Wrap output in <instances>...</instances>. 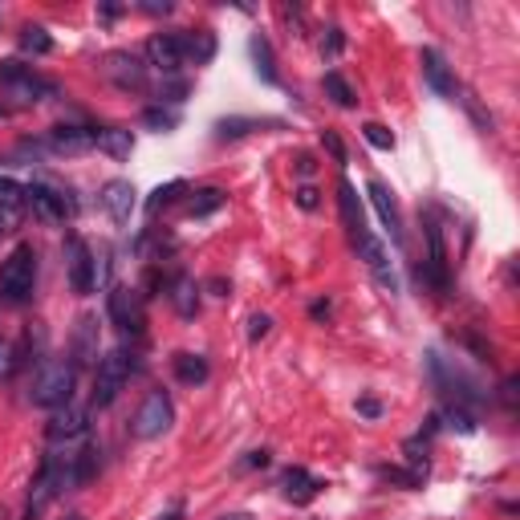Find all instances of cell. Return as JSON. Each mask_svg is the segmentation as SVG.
Returning a JSON list of instances; mask_svg holds the SVG:
<instances>
[{
    "mask_svg": "<svg viewBox=\"0 0 520 520\" xmlns=\"http://www.w3.org/2000/svg\"><path fill=\"white\" fill-rule=\"evenodd\" d=\"M85 431H90V407H77V402L57 407L49 415V423H45V439H49V444H74Z\"/></svg>",
    "mask_w": 520,
    "mask_h": 520,
    "instance_id": "obj_10",
    "label": "cell"
},
{
    "mask_svg": "<svg viewBox=\"0 0 520 520\" xmlns=\"http://www.w3.org/2000/svg\"><path fill=\"white\" fill-rule=\"evenodd\" d=\"M419 66H423V77H427V85H431L436 94L452 98L455 90H460V85H455L452 66H447V57L439 49H423V53H419Z\"/></svg>",
    "mask_w": 520,
    "mask_h": 520,
    "instance_id": "obj_18",
    "label": "cell"
},
{
    "mask_svg": "<svg viewBox=\"0 0 520 520\" xmlns=\"http://www.w3.org/2000/svg\"><path fill=\"white\" fill-rule=\"evenodd\" d=\"M338 212H341V224L350 228V236H358V232H366V216H362V199L358 191H354L350 180L338 183Z\"/></svg>",
    "mask_w": 520,
    "mask_h": 520,
    "instance_id": "obj_20",
    "label": "cell"
},
{
    "mask_svg": "<svg viewBox=\"0 0 520 520\" xmlns=\"http://www.w3.org/2000/svg\"><path fill=\"white\" fill-rule=\"evenodd\" d=\"M98 151H106L110 159H130V151H135V135L130 130H122V127H106V130H98Z\"/></svg>",
    "mask_w": 520,
    "mask_h": 520,
    "instance_id": "obj_25",
    "label": "cell"
},
{
    "mask_svg": "<svg viewBox=\"0 0 520 520\" xmlns=\"http://www.w3.org/2000/svg\"><path fill=\"white\" fill-rule=\"evenodd\" d=\"M37 285V252L29 244H17L0 260V297L9 305H25Z\"/></svg>",
    "mask_w": 520,
    "mask_h": 520,
    "instance_id": "obj_3",
    "label": "cell"
},
{
    "mask_svg": "<svg viewBox=\"0 0 520 520\" xmlns=\"http://www.w3.org/2000/svg\"><path fill=\"white\" fill-rule=\"evenodd\" d=\"M0 520H9V512H4V508H0Z\"/></svg>",
    "mask_w": 520,
    "mask_h": 520,
    "instance_id": "obj_51",
    "label": "cell"
},
{
    "mask_svg": "<svg viewBox=\"0 0 520 520\" xmlns=\"http://www.w3.org/2000/svg\"><path fill=\"white\" fill-rule=\"evenodd\" d=\"M74 391H77V366L66 358H45L37 366L33 383H29V402L33 407H45V410H57L66 402H74Z\"/></svg>",
    "mask_w": 520,
    "mask_h": 520,
    "instance_id": "obj_2",
    "label": "cell"
},
{
    "mask_svg": "<svg viewBox=\"0 0 520 520\" xmlns=\"http://www.w3.org/2000/svg\"><path fill=\"white\" fill-rule=\"evenodd\" d=\"M98 317H77L74 338H69V362L74 366H98Z\"/></svg>",
    "mask_w": 520,
    "mask_h": 520,
    "instance_id": "obj_13",
    "label": "cell"
},
{
    "mask_svg": "<svg viewBox=\"0 0 520 520\" xmlns=\"http://www.w3.org/2000/svg\"><path fill=\"white\" fill-rule=\"evenodd\" d=\"M25 212H33L41 224H61L69 212H74V204L66 199V191L49 188V183H29L25 188Z\"/></svg>",
    "mask_w": 520,
    "mask_h": 520,
    "instance_id": "obj_9",
    "label": "cell"
},
{
    "mask_svg": "<svg viewBox=\"0 0 520 520\" xmlns=\"http://www.w3.org/2000/svg\"><path fill=\"white\" fill-rule=\"evenodd\" d=\"M154 520H183V500H175L167 512H159V516H154Z\"/></svg>",
    "mask_w": 520,
    "mask_h": 520,
    "instance_id": "obj_46",
    "label": "cell"
},
{
    "mask_svg": "<svg viewBox=\"0 0 520 520\" xmlns=\"http://www.w3.org/2000/svg\"><path fill=\"white\" fill-rule=\"evenodd\" d=\"M252 61H256V74L265 77L269 85L281 82V74H277V66H273V45H269V37H252Z\"/></svg>",
    "mask_w": 520,
    "mask_h": 520,
    "instance_id": "obj_28",
    "label": "cell"
},
{
    "mask_svg": "<svg viewBox=\"0 0 520 520\" xmlns=\"http://www.w3.org/2000/svg\"><path fill=\"white\" fill-rule=\"evenodd\" d=\"M269 330H273V317H269V313H252V322H248V338L260 341Z\"/></svg>",
    "mask_w": 520,
    "mask_h": 520,
    "instance_id": "obj_38",
    "label": "cell"
},
{
    "mask_svg": "<svg viewBox=\"0 0 520 520\" xmlns=\"http://www.w3.org/2000/svg\"><path fill=\"white\" fill-rule=\"evenodd\" d=\"M183 191H188V183H183V180H171V183H163V188H154V191H151V199H146V212L159 216L163 207H171L175 199L183 196Z\"/></svg>",
    "mask_w": 520,
    "mask_h": 520,
    "instance_id": "obj_29",
    "label": "cell"
},
{
    "mask_svg": "<svg viewBox=\"0 0 520 520\" xmlns=\"http://www.w3.org/2000/svg\"><path fill=\"white\" fill-rule=\"evenodd\" d=\"M516 386H520V378H504V386H500V402H504V407H516Z\"/></svg>",
    "mask_w": 520,
    "mask_h": 520,
    "instance_id": "obj_42",
    "label": "cell"
},
{
    "mask_svg": "<svg viewBox=\"0 0 520 520\" xmlns=\"http://www.w3.org/2000/svg\"><path fill=\"white\" fill-rule=\"evenodd\" d=\"M378 476L391 480V484H402V488H419V484H423V476H415V472H402V468H378Z\"/></svg>",
    "mask_w": 520,
    "mask_h": 520,
    "instance_id": "obj_37",
    "label": "cell"
},
{
    "mask_svg": "<svg viewBox=\"0 0 520 520\" xmlns=\"http://www.w3.org/2000/svg\"><path fill=\"white\" fill-rule=\"evenodd\" d=\"M366 196H370V204H375L383 228L391 232V240H394V244H402V216H399V204H394V191L386 188V183L375 180V183H366Z\"/></svg>",
    "mask_w": 520,
    "mask_h": 520,
    "instance_id": "obj_17",
    "label": "cell"
},
{
    "mask_svg": "<svg viewBox=\"0 0 520 520\" xmlns=\"http://www.w3.org/2000/svg\"><path fill=\"white\" fill-rule=\"evenodd\" d=\"M143 122H146L151 130H159V135H167V130L180 127V114H175V110H163V106H146Z\"/></svg>",
    "mask_w": 520,
    "mask_h": 520,
    "instance_id": "obj_32",
    "label": "cell"
},
{
    "mask_svg": "<svg viewBox=\"0 0 520 520\" xmlns=\"http://www.w3.org/2000/svg\"><path fill=\"white\" fill-rule=\"evenodd\" d=\"M224 199H228V196H224L220 188H199L196 196H191V204H188V216H191V220H204V216L220 212Z\"/></svg>",
    "mask_w": 520,
    "mask_h": 520,
    "instance_id": "obj_27",
    "label": "cell"
},
{
    "mask_svg": "<svg viewBox=\"0 0 520 520\" xmlns=\"http://www.w3.org/2000/svg\"><path fill=\"white\" fill-rule=\"evenodd\" d=\"M94 143H98V130L90 127H53L45 135V146L53 154H85V151H94Z\"/></svg>",
    "mask_w": 520,
    "mask_h": 520,
    "instance_id": "obj_15",
    "label": "cell"
},
{
    "mask_svg": "<svg viewBox=\"0 0 520 520\" xmlns=\"http://www.w3.org/2000/svg\"><path fill=\"white\" fill-rule=\"evenodd\" d=\"M269 463H273V455H269L265 447H260V452H248L244 460H240V468L248 472V468H269Z\"/></svg>",
    "mask_w": 520,
    "mask_h": 520,
    "instance_id": "obj_41",
    "label": "cell"
},
{
    "mask_svg": "<svg viewBox=\"0 0 520 520\" xmlns=\"http://www.w3.org/2000/svg\"><path fill=\"white\" fill-rule=\"evenodd\" d=\"M309 313H313V317H317V322H322V317H330V301H317V305H313V309H309Z\"/></svg>",
    "mask_w": 520,
    "mask_h": 520,
    "instance_id": "obj_47",
    "label": "cell"
},
{
    "mask_svg": "<svg viewBox=\"0 0 520 520\" xmlns=\"http://www.w3.org/2000/svg\"><path fill=\"white\" fill-rule=\"evenodd\" d=\"M94 375V407H110L119 399V391L127 386V378L138 370V358L127 350H110L106 358H98Z\"/></svg>",
    "mask_w": 520,
    "mask_h": 520,
    "instance_id": "obj_5",
    "label": "cell"
},
{
    "mask_svg": "<svg viewBox=\"0 0 520 520\" xmlns=\"http://www.w3.org/2000/svg\"><path fill=\"white\" fill-rule=\"evenodd\" d=\"M106 313L119 330L127 333H143L146 330V305H143V293L130 289V285H114L110 297H106Z\"/></svg>",
    "mask_w": 520,
    "mask_h": 520,
    "instance_id": "obj_7",
    "label": "cell"
},
{
    "mask_svg": "<svg viewBox=\"0 0 520 520\" xmlns=\"http://www.w3.org/2000/svg\"><path fill=\"white\" fill-rule=\"evenodd\" d=\"M138 13H146V17H167L171 0H138Z\"/></svg>",
    "mask_w": 520,
    "mask_h": 520,
    "instance_id": "obj_40",
    "label": "cell"
},
{
    "mask_svg": "<svg viewBox=\"0 0 520 520\" xmlns=\"http://www.w3.org/2000/svg\"><path fill=\"white\" fill-rule=\"evenodd\" d=\"M322 146L333 154V163H341V167H346V146H341V138L333 135V130H325V135H322Z\"/></svg>",
    "mask_w": 520,
    "mask_h": 520,
    "instance_id": "obj_39",
    "label": "cell"
},
{
    "mask_svg": "<svg viewBox=\"0 0 520 520\" xmlns=\"http://www.w3.org/2000/svg\"><path fill=\"white\" fill-rule=\"evenodd\" d=\"M325 94H330V102L341 106V110H354V106H358V94H354L350 82H346L338 69H330V74H325Z\"/></svg>",
    "mask_w": 520,
    "mask_h": 520,
    "instance_id": "obj_26",
    "label": "cell"
},
{
    "mask_svg": "<svg viewBox=\"0 0 520 520\" xmlns=\"http://www.w3.org/2000/svg\"><path fill=\"white\" fill-rule=\"evenodd\" d=\"M171 370H175V378H180L183 386H199V383H207V375H212L204 354H188V350L171 358Z\"/></svg>",
    "mask_w": 520,
    "mask_h": 520,
    "instance_id": "obj_23",
    "label": "cell"
},
{
    "mask_svg": "<svg viewBox=\"0 0 520 520\" xmlns=\"http://www.w3.org/2000/svg\"><path fill=\"white\" fill-rule=\"evenodd\" d=\"M322 480L313 476V472H305V468H289L285 472V496H289L293 504H309V500H317V492H322Z\"/></svg>",
    "mask_w": 520,
    "mask_h": 520,
    "instance_id": "obj_21",
    "label": "cell"
},
{
    "mask_svg": "<svg viewBox=\"0 0 520 520\" xmlns=\"http://www.w3.org/2000/svg\"><path fill=\"white\" fill-rule=\"evenodd\" d=\"M25 216V188L9 175H0V232H13Z\"/></svg>",
    "mask_w": 520,
    "mask_h": 520,
    "instance_id": "obj_19",
    "label": "cell"
},
{
    "mask_svg": "<svg viewBox=\"0 0 520 520\" xmlns=\"http://www.w3.org/2000/svg\"><path fill=\"white\" fill-rule=\"evenodd\" d=\"M183 37V61H196L207 66L216 57V33L212 29H196V33H180Z\"/></svg>",
    "mask_w": 520,
    "mask_h": 520,
    "instance_id": "obj_24",
    "label": "cell"
},
{
    "mask_svg": "<svg viewBox=\"0 0 520 520\" xmlns=\"http://www.w3.org/2000/svg\"><path fill=\"white\" fill-rule=\"evenodd\" d=\"M119 13H122V4H102V17H106V21H114Z\"/></svg>",
    "mask_w": 520,
    "mask_h": 520,
    "instance_id": "obj_48",
    "label": "cell"
},
{
    "mask_svg": "<svg viewBox=\"0 0 520 520\" xmlns=\"http://www.w3.org/2000/svg\"><path fill=\"white\" fill-rule=\"evenodd\" d=\"M146 57L154 69H163V77H175L188 61H183V37L180 33H154L146 41Z\"/></svg>",
    "mask_w": 520,
    "mask_h": 520,
    "instance_id": "obj_12",
    "label": "cell"
},
{
    "mask_svg": "<svg viewBox=\"0 0 520 520\" xmlns=\"http://www.w3.org/2000/svg\"><path fill=\"white\" fill-rule=\"evenodd\" d=\"M66 277H69V289H74L77 297L94 293L98 260H94V252H90V244H85L82 236H69L66 240Z\"/></svg>",
    "mask_w": 520,
    "mask_h": 520,
    "instance_id": "obj_8",
    "label": "cell"
},
{
    "mask_svg": "<svg viewBox=\"0 0 520 520\" xmlns=\"http://www.w3.org/2000/svg\"><path fill=\"white\" fill-rule=\"evenodd\" d=\"M66 520H85V516H82V512H74V516H66Z\"/></svg>",
    "mask_w": 520,
    "mask_h": 520,
    "instance_id": "obj_50",
    "label": "cell"
},
{
    "mask_svg": "<svg viewBox=\"0 0 520 520\" xmlns=\"http://www.w3.org/2000/svg\"><path fill=\"white\" fill-rule=\"evenodd\" d=\"M77 484H82V480H77V460H74V455H45L41 472H37L33 488H29L25 520H37L45 508H49V500H57L61 492H69V488H77Z\"/></svg>",
    "mask_w": 520,
    "mask_h": 520,
    "instance_id": "obj_1",
    "label": "cell"
},
{
    "mask_svg": "<svg viewBox=\"0 0 520 520\" xmlns=\"http://www.w3.org/2000/svg\"><path fill=\"white\" fill-rule=\"evenodd\" d=\"M21 346L17 341H9V338H0V383H4V378H13L21 370Z\"/></svg>",
    "mask_w": 520,
    "mask_h": 520,
    "instance_id": "obj_31",
    "label": "cell"
},
{
    "mask_svg": "<svg viewBox=\"0 0 520 520\" xmlns=\"http://www.w3.org/2000/svg\"><path fill=\"white\" fill-rule=\"evenodd\" d=\"M427 269L419 265V281H431L439 293H447V248H444V232H439L436 220H427Z\"/></svg>",
    "mask_w": 520,
    "mask_h": 520,
    "instance_id": "obj_11",
    "label": "cell"
},
{
    "mask_svg": "<svg viewBox=\"0 0 520 520\" xmlns=\"http://www.w3.org/2000/svg\"><path fill=\"white\" fill-rule=\"evenodd\" d=\"M260 122L256 119H224L220 127H216V135L220 138H240V135H248V130H256Z\"/></svg>",
    "mask_w": 520,
    "mask_h": 520,
    "instance_id": "obj_36",
    "label": "cell"
},
{
    "mask_svg": "<svg viewBox=\"0 0 520 520\" xmlns=\"http://www.w3.org/2000/svg\"><path fill=\"white\" fill-rule=\"evenodd\" d=\"M167 297H171V305H175V313H180V317H196L199 313V285L191 281V277H175V281L167 285Z\"/></svg>",
    "mask_w": 520,
    "mask_h": 520,
    "instance_id": "obj_22",
    "label": "cell"
},
{
    "mask_svg": "<svg viewBox=\"0 0 520 520\" xmlns=\"http://www.w3.org/2000/svg\"><path fill=\"white\" fill-rule=\"evenodd\" d=\"M220 520H252L248 512H232V516H220Z\"/></svg>",
    "mask_w": 520,
    "mask_h": 520,
    "instance_id": "obj_49",
    "label": "cell"
},
{
    "mask_svg": "<svg viewBox=\"0 0 520 520\" xmlns=\"http://www.w3.org/2000/svg\"><path fill=\"white\" fill-rule=\"evenodd\" d=\"M135 196H138V191L130 188L127 180H110V183L102 188V196H98V199H102L106 216H110V220L122 228V224H130V216H135V207H138Z\"/></svg>",
    "mask_w": 520,
    "mask_h": 520,
    "instance_id": "obj_16",
    "label": "cell"
},
{
    "mask_svg": "<svg viewBox=\"0 0 520 520\" xmlns=\"http://www.w3.org/2000/svg\"><path fill=\"white\" fill-rule=\"evenodd\" d=\"M0 94L13 98L17 106H33V102H45V98L53 94V82H45V77L37 74L33 66H25V61L9 57V61H0Z\"/></svg>",
    "mask_w": 520,
    "mask_h": 520,
    "instance_id": "obj_4",
    "label": "cell"
},
{
    "mask_svg": "<svg viewBox=\"0 0 520 520\" xmlns=\"http://www.w3.org/2000/svg\"><path fill=\"white\" fill-rule=\"evenodd\" d=\"M183 94H188V77H163V85H159V102H171V106H180L183 102Z\"/></svg>",
    "mask_w": 520,
    "mask_h": 520,
    "instance_id": "obj_34",
    "label": "cell"
},
{
    "mask_svg": "<svg viewBox=\"0 0 520 520\" xmlns=\"http://www.w3.org/2000/svg\"><path fill=\"white\" fill-rule=\"evenodd\" d=\"M358 410L366 419H378V415H383V402H378V399H358Z\"/></svg>",
    "mask_w": 520,
    "mask_h": 520,
    "instance_id": "obj_44",
    "label": "cell"
},
{
    "mask_svg": "<svg viewBox=\"0 0 520 520\" xmlns=\"http://www.w3.org/2000/svg\"><path fill=\"white\" fill-rule=\"evenodd\" d=\"M313 171H317L313 154H297V175H305V180H309V175H313Z\"/></svg>",
    "mask_w": 520,
    "mask_h": 520,
    "instance_id": "obj_45",
    "label": "cell"
},
{
    "mask_svg": "<svg viewBox=\"0 0 520 520\" xmlns=\"http://www.w3.org/2000/svg\"><path fill=\"white\" fill-rule=\"evenodd\" d=\"M362 138H366L375 151H394V135L383 127V122H366V127H362Z\"/></svg>",
    "mask_w": 520,
    "mask_h": 520,
    "instance_id": "obj_35",
    "label": "cell"
},
{
    "mask_svg": "<svg viewBox=\"0 0 520 520\" xmlns=\"http://www.w3.org/2000/svg\"><path fill=\"white\" fill-rule=\"evenodd\" d=\"M21 49L25 53H53V37L41 25H25L21 29Z\"/></svg>",
    "mask_w": 520,
    "mask_h": 520,
    "instance_id": "obj_30",
    "label": "cell"
},
{
    "mask_svg": "<svg viewBox=\"0 0 520 520\" xmlns=\"http://www.w3.org/2000/svg\"><path fill=\"white\" fill-rule=\"evenodd\" d=\"M171 423H175V402H171L167 391H151L143 399V407H138L135 423H130V431H135V439H159L171 431Z\"/></svg>",
    "mask_w": 520,
    "mask_h": 520,
    "instance_id": "obj_6",
    "label": "cell"
},
{
    "mask_svg": "<svg viewBox=\"0 0 520 520\" xmlns=\"http://www.w3.org/2000/svg\"><path fill=\"white\" fill-rule=\"evenodd\" d=\"M102 74L110 77L119 90H143L146 85V66L135 57V53H110L102 66Z\"/></svg>",
    "mask_w": 520,
    "mask_h": 520,
    "instance_id": "obj_14",
    "label": "cell"
},
{
    "mask_svg": "<svg viewBox=\"0 0 520 520\" xmlns=\"http://www.w3.org/2000/svg\"><path fill=\"white\" fill-rule=\"evenodd\" d=\"M4 114H9V110H4V106H0V119H4Z\"/></svg>",
    "mask_w": 520,
    "mask_h": 520,
    "instance_id": "obj_52",
    "label": "cell"
},
{
    "mask_svg": "<svg viewBox=\"0 0 520 520\" xmlns=\"http://www.w3.org/2000/svg\"><path fill=\"white\" fill-rule=\"evenodd\" d=\"M439 419H447V427H452V431H460V436H472V431H476V415H472V410H463L460 402H455V407H447V415H439Z\"/></svg>",
    "mask_w": 520,
    "mask_h": 520,
    "instance_id": "obj_33",
    "label": "cell"
},
{
    "mask_svg": "<svg viewBox=\"0 0 520 520\" xmlns=\"http://www.w3.org/2000/svg\"><path fill=\"white\" fill-rule=\"evenodd\" d=\"M317 204H322V199H317V191H313V188H297V207H305V212H313Z\"/></svg>",
    "mask_w": 520,
    "mask_h": 520,
    "instance_id": "obj_43",
    "label": "cell"
}]
</instances>
